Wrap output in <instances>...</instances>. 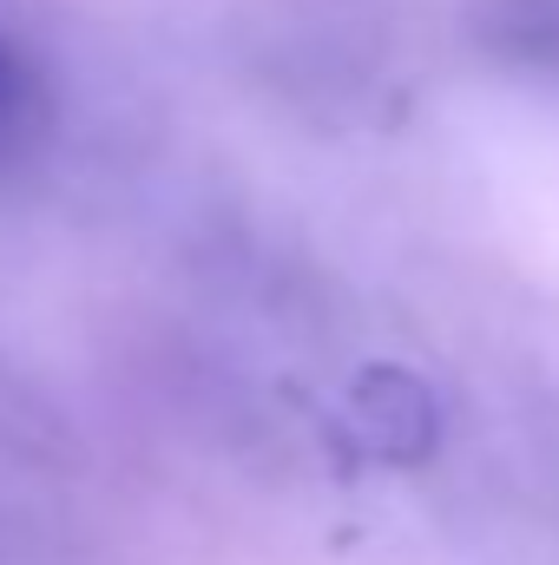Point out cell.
I'll return each instance as SVG.
<instances>
[{"label":"cell","instance_id":"obj_1","mask_svg":"<svg viewBox=\"0 0 559 565\" xmlns=\"http://www.w3.org/2000/svg\"><path fill=\"white\" fill-rule=\"evenodd\" d=\"M474 40L507 66L559 73V0H474Z\"/></svg>","mask_w":559,"mask_h":565},{"label":"cell","instance_id":"obj_2","mask_svg":"<svg viewBox=\"0 0 559 565\" xmlns=\"http://www.w3.org/2000/svg\"><path fill=\"white\" fill-rule=\"evenodd\" d=\"M33 119H40V86H33V66L13 53V40L0 33V151H13V145L33 132Z\"/></svg>","mask_w":559,"mask_h":565}]
</instances>
